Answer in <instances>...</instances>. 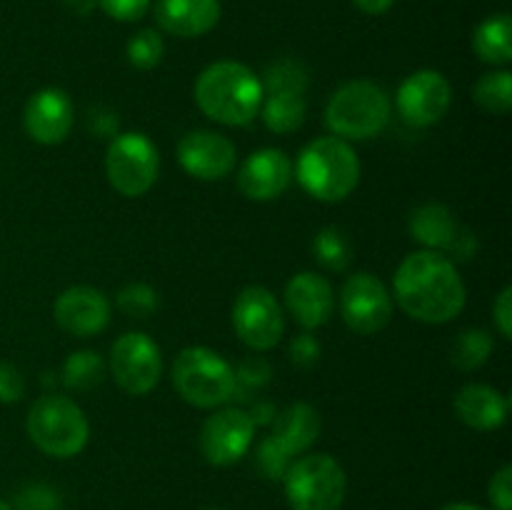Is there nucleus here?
Wrapping results in <instances>:
<instances>
[{
    "instance_id": "1",
    "label": "nucleus",
    "mask_w": 512,
    "mask_h": 510,
    "mask_svg": "<svg viewBox=\"0 0 512 510\" xmlns=\"http://www.w3.org/2000/svg\"><path fill=\"white\" fill-rule=\"evenodd\" d=\"M393 293L410 318L430 325L458 318L468 300L455 260L448 253L425 248L410 253L398 265Z\"/></svg>"
},
{
    "instance_id": "2",
    "label": "nucleus",
    "mask_w": 512,
    "mask_h": 510,
    "mask_svg": "<svg viewBox=\"0 0 512 510\" xmlns=\"http://www.w3.org/2000/svg\"><path fill=\"white\" fill-rule=\"evenodd\" d=\"M265 90L258 75L238 60L210 63L195 80V103L210 120L230 128L253 123Z\"/></svg>"
},
{
    "instance_id": "3",
    "label": "nucleus",
    "mask_w": 512,
    "mask_h": 510,
    "mask_svg": "<svg viewBox=\"0 0 512 510\" xmlns=\"http://www.w3.org/2000/svg\"><path fill=\"white\" fill-rule=\"evenodd\" d=\"M293 175L315 200L340 203L358 188L360 160L348 140L325 135L300 150Z\"/></svg>"
},
{
    "instance_id": "4",
    "label": "nucleus",
    "mask_w": 512,
    "mask_h": 510,
    "mask_svg": "<svg viewBox=\"0 0 512 510\" xmlns=\"http://www.w3.org/2000/svg\"><path fill=\"white\" fill-rule=\"evenodd\" d=\"M30 440L50 458H73L88 445L90 423L83 408L65 395H40L25 420Z\"/></svg>"
},
{
    "instance_id": "5",
    "label": "nucleus",
    "mask_w": 512,
    "mask_h": 510,
    "mask_svg": "<svg viewBox=\"0 0 512 510\" xmlns=\"http://www.w3.org/2000/svg\"><path fill=\"white\" fill-rule=\"evenodd\" d=\"M390 95L373 80H353L335 90L325 108V125L335 138L368 140L390 123Z\"/></svg>"
},
{
    "instance_id": "6",
    "label": "nucleus",
    "mask_w": 512,
    "mask_h": 510,
    "mask_svg": "<svg viewBox=\"0 0 512 510\" xmlns=\"http://www.w3.org/2000/svg\"><path fill=\"white\" fill-rule=\"evenodd\" d=\"M173 385L185 403L208 410L220 408L233 398L238 375L220 353L205 345H190L175 358Z\"/></svg>"
},
{
    "instance_id": "7",
    "label": "nucleus",
    "mask_w": 512,
    "mask_h": 510,
    "mask_svg": "<svg viewBox=\"0 0 512 510\" xmlns=\"http://www.w3.org/2000/svg\"><path fill=\"white\" fill-rule=\"evenodd\" d=\"M283 485L293 510H340L348 493L343 465L325 453L293 460L285 470Z\"/></svg>"
},
{
    "instance_id": "8",
    "label": "nucleus",
    "mask_w": 512,
    "mask_h": 510,
    "mask_svg": "<svg viewBox=\"0 0 512 510\" xmlns=\"http://www.w3.org/2000/svg\"><path fill=\"white\" fill-rule=\"evenodd\" d=\"M160 173L158 145L145 133H118L108 143L105 175L113 190L125 198H140L155 185Z\"/></svg>"
},
{
    "instance_id": "9",
    "label": "nucleus",
    "mask_w": 512,
    "mask_h": 510,
    "mask_svg": "<svg viewBox=\"0 0 512 510\" xmlns=\"http://www.w3.org/2000/svg\"><path fill=\"white\" fill-rule=\"evenodd\" d=\"M233 328L250 350L275 348L285 333V315L278 298L263 285H248L233 303Z\"/></svg>"
},
{
    "instance_id": "10",
    "label": "nucleus",
    "mask_w": 512,
    "mask_h": 510,
    "mask_svg": "<svg viewBox=\"0 0 512 510\" xmlns=\"http://www.w3.org/2000/svg\"><path fill=\"white\" fill-rule=\"evenodd\" d=\"M110 373L130 395H148L163 375V355L158 343L140 330L123 333L110 348Z\"/></svg>"
},
{
    "instance_id": "11",
    "label": "nucleus",
    "mask_w": 512,
    "mask_h": 510,
    "mask_svg": "<svg viewBox=\"0 0 512 510\" xmlns=\"http://www.w3.org/2000/svg\"><path fill=\"white\" fill-rule=\"evenodd\" d=\"M340 313L358 335H375L393 320V295L373 273H353L340 290Z\"/></svg>"
},
{
    "instance_id": "12",
    "label": "nucleus",
    "mask_w": 512,
    "mask_h": 510,
    "mask_svg": "<svg viewBox=\"0 0 512 510\" xmlns=\"http://www.w3.org/2000/svg\"><path fill=\"white\" fill-rule=\"evenodd\" d=\"M453 103V88L448 78L433 68L418 70L400 83L395 105L405 123L415 128H430L445 118Z\"/></svg>"
},
{
    "instance_id": "13",
    "label": "nucleus",
    "mask_w": 512,
    "mask_h": 510,
    "mask_svg": "<svg viewBox=\"0 0 512 510\" xmlns=\"http://www.w3.org/2000/svg\"><path fill=\"white\" fill-rule=\"evenodd\" d=\"M255 438L253 415L240 408H220L200 428V450L210 465H233L250 450Z\"/></svg>"
},
{
    "instance_id": "14",
    "label": "nucleus",
    "mask_w": 512,
    "mask_h": 510,
    "mask_svg": "<svg viewBox=\"0 0 512 510\" xmlns=\"http://www.w3.org/2000/svg\"><path fill=\"white\" fill-rule=\"evenodd\" d=\"M238 150L218 130H190L178 143V163L198 180H223L233 173Z\"/></svg>"
},
{
    "instance_id": "15",
    "label": "nucleus",
    "mask_w": 512,
    "mask_h": 510,
    "mask_svg": "<svg viewBox=\"0 0 512 510\" xmlns=\"http://www.w3.org/2000/svg\"><path fill=\"white\" fill-rule=\"evenodd\" d=\"M55 323L73 338H93L110 323V300L93 285L63 290L53 305Z\"/></svg>"
},
{
    "instance_id": "16",
    "label": "nucleus",
    "mask_w": 512,
    "mask_h": 510,
    "mask_svg": "<svg viewBox=\"0 0 512 510\" xmlns=\"http://www.w3.org/2000/svg\"><path fill=\"white\" fill-rule=\"evenodd\" d=\"M75 123V110L68 93L60 88H43L25 103V133L40 145H58L70 135Z\"/></svg>"
},
{
    "instance_id": "17",
    "label": "nucleus",
    "mask_w": 512,
    "mask_h": 510,
    "mask_svg": "<svg viewBox=\"0 0 512 510\" xmlns=\"http://www.w3.org/2000/svg\"><path fill=\"white\" fill-rule=\"evenodd\" d=\"M293 183V160L280 148H260L245 158L238 173V188L245 198L275 200Z\"/></svg>"
},
{
    "instance_id": "18",
    "label": "nucleus",
    "mask_w": 512,
    "mask_h": 510,
    "mask_svg": "<svg viewBox=\"0 0 512 510\" xmlns=\"http://www.w3.org/2000/svg\"><path fill=\"white\" fill-rule=\"evenodd\" d=\"M333 305V285L325 275L303 270L285 285V308L303 328L315 330L328 323V318L333 315Z\"/></svg>"
},
{
    "instance_id": "19",
    "label": "nucleus",
    "mask_w": 512,
    "mask_h": 510,
    "mask_svg": "<svg viewBox=\"0 0 512 510\" xmlns=\"http://www.w3.org/2000/svg\"><path fill=\"white\" fill-rule=\"evenodd\" d=\"M160 30L175 38H200L218 25L220 0H158L153 8Z\"/></svg>"
},
{
    "instance_id": "20",
    "label": "nucleus",
    "mask_w": 512,
    "mask_h": 510,
    "mask_svg": "<svg viewBox=\"0 0 512 510\" xmlns=\"http://www.w3.org/2000/svg\"><path fill=\"white\" fill-rule=\"evenodd\" d=\"M455 415L473 430H498L508 420L510 403L498 388L485 383H468L455 395Z\"/></svg>"
},
{
    "instance_id": "21",
    "label": "nucleus",
    "mask_w": 512,
    "mask_h": 510,
    "mask_svg": "<svg viewBox=\"0 0 512 510\" xmlns=\"http://www.w3.org/2000/svg\"><path fill=\"white\" fill-rule=\"evenodd\" d=\"M320 413L310 403H293L275 418L270 438L293 458L305 453L320 435Z\"/></svg>"
},
{
    "instance_id": "22",
    "label": "nucleus",
    "mask_w": 512,
    "mask_h": 510,
    "mask_svg": "<svg viewBox=\"0 0 512 510\" xmlns=\"http://www.w3.org/2000/svg\"><path fill=\"white\" fill-rule=\"evenodd\" d=\"M453 210L443 203H425L410 215V233L425 250H450L460 235Z\"/></svg>"
},
{
    "instance_id": "23",
    "label": "nucleus",
    "mask_w": 512,
    "mask_h": 510,
    "mask_svg": "<svg viewBox=\"0 0 512 510\" xmlns=\"http://www.w3.org/2000/svg\"><path fill=\"white\" fill-rule=\"evenodd\" d=\"M473 50L483 63L508 65L512 60V18L498 13L485 18L473 33Z\"/></svg>"
},
{
    "instance_id": "24",
    "label": "nucleus",
    "mask_w": 512,
    "mask_h": 510,
    "mask_svg": "<svg viewBox=\"0 0 512 510\" xmlns=\"http://www.w3.org/2000/svg\"><path fill=\"white\" fill-rule=\"evenodd\" d=\"M263 120L273 133H293L300 125L305 123V98L303 93H295V90H273V93H265L263 105Z\"/></svg>"
},
{
    "instance_id": "25",
    "label": "nucleus",
    "mask_w": 512,
    "mask_h": 510,
    "mask_svg": "<svg viewBox=\"0 0 512 510\" xmlns=\"http://www.w3.org/2000/svg\"><path fill=\"white\" fill-rule=\"evenodd\" d=\"M475 103L493 115H505L512 108V73L510 70H490L480 75L473 88Z\"/></svg>"
},
{
    "instance_id": "26",
    "label": "nucleus",
    "mask_w": 512,
    "mask_h": 510,
    "mask_svg": "<svg viewBox=\"0 0 512 510\" xmlns=\"http://www.w3.org/2000/svg\"><path fill=\"white\" fill-rule=\"evenodd\" d=\"M105 380V360L95 350H78L63 365V385L70 390H93Z\"/></svg>"
},
{
    "instance_id": "27",
    "label": "nucleus",
    "mask_w": 512,
    "mask_h": 510,
    "mask_svg": "<svg viewBox=\"0 0 512 510\" xmlns=\"http://www.w3.org/2000/svg\"><path fill=\"white\" fill-rule=\"evenodd\" d=\"M495 343L490 338V333L480 328H468L463 333H458V338L453 340V348H450V360L458 370H475L490 358Z\"/></svg>"
},
{
    "instance_id": "28",
    "label": "nucleus",
    "mask_w": 512,
    "mask_h": 510,
    "mask_svg": "<svg viewBox=\"0 0 512 510\" xmlns=\"http://www.w3.org/2000/svg\"><path fill=\"white\" fill-rule=\"evenodd\" d=\"M313 253L318 258L320 265H325L328 270H345L348 268L350 258H353V248H350V240L345 238L343 230L338 228H323L313 240Z\"/></svg>"
},
{
    "instance_id": "29",
    "label": "nucleus",
    "mask_w": 512,
    "mask_h": 510,
    "mask_svg": "<svg viewBox=\"0 0 512 510\" xmlns=\"http://www.w3.org/2000/svg\"><path fill=\"white\" fill-rule=\"evenodd\" d=\"M125 55H128V63L135 65L138 70H150L163 60L165 43L153 28L138 30L125 45Z\"/></svg>"
},
{
    "instance_id": "30",
    "label": "nucleus",
    "mask_w": 512,
    "mask_h": 510,
    "mask_svg": "<svg viewBox=\"0 0 512 510\" xmlns=\"http://www.w3.org/2000/svg\"><path fill=\"white\" fill-rule=\"evenodd\" d=\"M118 303L120 313H125L128 318H150L155 310L160 308V298H158V290L150 288L145 283H130L125 285L123 290L118 293L115 298Z\"/></svg>"
},
{
    "instance_id": "31",
    "label": "nucleus",
    "mask_w": 512,
    "mask_h": 510,
    "mask_svg": "<svg viewBox=\"0 0 512 510\" xmlns=\"http://www.w3.org/2000/svg\"><path fill=\"white\" fill-rule=\"evenodd\" d=\"M260 83H263L265 93H273V90L303 93L305 85H308V73L298 60H278L265 70V80H260Z\"/></svg>"
},
{
    "instance_id": "32",
    "label": "nucleus",
    "mask_w": 512,
    "mask_h": 510,
    "mask_svg": "<svg viewBox=\"0 0 512 510\" xmlns=\"http://www.w3.org/2000/svg\"><path fill=\"white\" fill-rule=\"evenodd\" d=\"M290 463H293V458H290L288 453H285L283 448H280L278 443H275L273 438H265L263 443H260L258 448V468L260 473L265 475V478L270 480H283L285 470L290 468Z\"/></svg>"
},
{
    "instance_id": "33",
    "label": "nucleus",
    "mask_w": 512,
    "mask_h": 510,
    "mask_svg": "<svg viewBox=\"0 0 512 510\" xmlns=\"http://www.w3.org/2000/svg\"><path fill=\"white\" fill-rule=\"evenodd\" d=\"M103 13L120 23H138L150 10V0H98Z\"/></svg>"
},
{
    "instance_id": "34",
    "label": "nucleus",
    "mask_w": 512,
    "mask_h": 510,
    "mask_svg": "<svg viewBox=\"0 0 512 510\" xmlns=\"http://www.w3.org/2000/svg\"><path fill=\"white\" fill-rule=\"evenodd\" d=\"M25 393V378L13 363L0 360V403H18Z\"/></svg>"
},
{
    "instance_id": "35",
    "label": "nucleus",
    "mask_w": 512,
    "mask_h": 510,
    "mask_svg": "<svg viewBox=\"0 0 512 510\" xmlns=\"http://www.w3.org/2000/svg\"><path fill=\"white\" fill-rule=\"evenodd\" d=\"M20 510H58L60 498L55 490L45 488V485H30L18 495Z\"/></svg>"
},
{
    "instance_id": "36",
    "label": "nucleus",
    "mask_w": 512,
    "mask_h": 510,
    "mask_svg": "<svg viewBox=\"0 0 512 510\" xmlns=\"http://www.w3.org/2000/svg\"><path fill=\"white\" fill-rule=\"evenodd\" d=\"M488 498L495 510H512V465H503L488 485Z\"/></svg>"
},
{
    "instance_id": "37",
    "label": "nucleus",
    "mask_w": 512,
    "mask_h": 510,
    "mask_svg": "<svg viewBox=\"0 0 512 510\" xmlns=\"http://www.w3.org/2000/svg\"><path fill=\"white\" fill-rule=\"evenodd\" d=\"M320 358V345L313 335H298V338L290 343V360L300 368H310V365L318 363Z\"/></svg>"
},
{
    "instance_id": "38",
    "label": "nucleus",
    "mask_w": 512,
    "mask_h": 510,
    "mask_svg": "<svg viewBox=\"0 0 512 510\" xmlns=\"http://www.w3.org/2000/svg\"><path fill=\"white\" fill-rule=\"evenodd\" d=\"M493 315H495V325H498L500 335H503L505 340H510L512 338V288L510 285H505V288L500 290L498 298H495Z\"/></svg>"
},
{
    "instance_id": "39",
    "label": "nucleus",
    "mask_w": 512,
    "mask_h": 510,
    "mask_svg": "<svg viewBox=\"0 0 512 510\" xmlns=\"http://www.w3.org/2000/svg\"><path fill=\"white\" fill-rule=\"evenodd\" d=\"M395 0H353V5L358 10H363V13L368 15H383L388 13L390 8H393Z\"/></svg>"
},
{
    "instance_id": "40",
    "label": "nucleus",
    "mask_w": 512,
    "mask_h": 510,
    "mask_svg": "<svg viewBox=\"0 0 512 510\" xmlns=\"http://www.w3.org/2000/svg\"><path fill=\"white\" fill-rule=\"evenodd\" d=\"M65 5H68V8L73 10V13L88 15L90 10H93L95 5H98V0H65Z\"/></svg>"
},
{
    "instance_id": "41",
    "label": "nucleus",
    "mask_w": 512,
    "mask_h": 510,
    "mask_svg": "<svg viewBox=\"0 0 512 510\" xmlns=\"http://www.w3.org/2000/svg\"><path fill=\"white\" fill-rule=\"evenodd\" d=\"M440 510H485V508H480V505H473V503H450V505H443Z\"/></svg>"
},
{
    "instance_id": "42",
    "label": "nucleus",
    "mask_w": 512,
    "mask_h": 510,
    "mask_svg": "<svg viewBox=\"0 0 512 510\" xmlns=\"http://www.w3.org/2000/svg\"><path fill=\"white\" fill-rule=\"evenodd\" d=\"M0 510H13V505H8L5 500H0Z\"/></svg>"
},
{
    "instance_id": "43",
    "label": "nucleus",
    "mask_w": 512,
    "mask_h": 510,
    "mask_svg": "<svg viewBox=\"0 0 512 510\" xmlns=\"http://www.w3.org/2000/svg\"><path fill=\"white\" fill-rule=\"evenodd\" d=\"M208 510H215V508H208Z\"/></svg>"
}]
</instances>
